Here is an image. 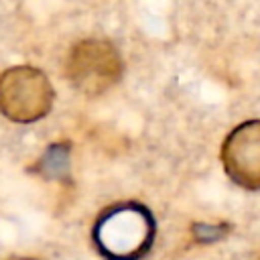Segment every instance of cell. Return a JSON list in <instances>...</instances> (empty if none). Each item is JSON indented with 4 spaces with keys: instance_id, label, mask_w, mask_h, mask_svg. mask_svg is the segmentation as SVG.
Returning <instances> with one entry per match:
<instances>
[{
    "instance_id": "obj_6",
    "label": "cell",
    "mask_w": 260,
    "mask_h": 260,
    "mask_svg": "<svg viewBox=\"0 0 260 260\" xmlns=\"http://www.w3.org/2000/svg\"><path fill=\"white\" fill-rule=\"evenodd\" d=\"M230 230H232V228H230V223H225V221H215V223L197 221V223H193V228H191L193 238H195L197 242H203V244L221 240Z\"/></svg>"
},
{
    "instance_id": "obj_4",
    "label": "cell",
    "mask_w": 260,
    "mask_h": 260,
    "mask_svg": "<svg viewBox=\"0 0 260 260\" xmlns=\"http://www.w3.org/2000/svg\"><path fill=\"white\" fill-rule=\"evenodd\" d=\"M225 175L242 189L260 191V120L236 126L221 146Z\"/></svg>"
},
{
    "instance_id": "obj_2",
    "label": "cell",
    "mask_w": 260,
    "mask_h": 260,
    "mask_svg": "<svg viewBox=\"0 0 260 260\" xmlns=\"http://www.w3.org/2000/svg\"><path fill=\"white\" fill-rule=\"evenodd\" d=\"M51 100V83L35 67H12L0 75V112L12 122L26 124L43 118Z\"/></svg>"
},
{
    "instance_id": "obj_1",
    "label": "cell",
    "mask_w": 260,
    "mask_h": 260,
    "mask_svg": "<svg viewBox=\"0 0 260 260\" xmlns=\"http://www.w3.org/2000/svg\"><path fill=\"white\" fill-rule=\"evenodd\" d=\"M150 213L136 203L122 205L104 215L95 228V242L114 260H132L144 254L152 242Z\"/></svg>"
},
{
    "instance_id": "obj_3",
    "label": "cell",
    "mask_w": 260,
    "mask_h": 260,
    "mask_svg": "<svg viewBox=\"0 0 260 260\" xmlns=\"http://www.w3.org/2000/svg\"><path fill=\"white\" fill-rule=\"evenodd\" d=\"M122 61L108 41L87 39L73 47L67 59V75L83 93H102L120 79Z\"/></svg>"
},
{
    "instance_id": "obj_5",
    "label": "cell",
    "mask_w": 260,
    "mask_h": 260,
    "mask_svg": "<svg viewBox=\"0 0 260 260\" xmlns=\"http://www.w3.org/2000/svg\"><path fill=\"white\" fill-rule=\"evenodd\" d=\"M67 158H69L67 146H63V144H53V146L45 152V156H43V160H41V171H43L47 177H59V175H63V173L67 171Z\"/></svg>"
}]
</instances>
